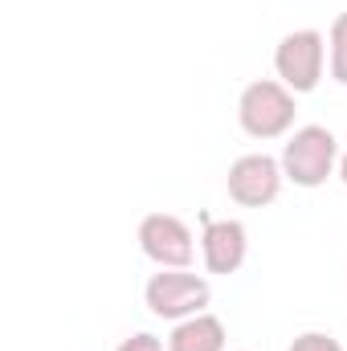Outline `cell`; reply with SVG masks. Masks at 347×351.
Masks as SVG:
<instances>
[{"instance_id":"obj_12","label":"cell","mask_w":347,"mask_h":351,"mask_svg":"<svg viewBox=\"0 0 347 351\" xmlns=\"http://www.w3.org/2000/svg\"><path fill=\"white\" fill-rule=\"evenodd\" d=\"M339 180H344V184H347V152H344V156H339Z\"/></svg>"},{"instance_id":"obj_4","label":"cell","mask_w":347,"mask_h":351,"mask_svg":"<svg viewBox=\"0 0 347 351\" xmlns=\"http://www.w3.org/2000/svg\"><path fill=\"white\" fill-rule=\"evenodd\" d=\"M323 62H327V41L319 29H294L278 41L274 49V70L278 82L294 94H311L323 78Z\"/></svg>"},{"instance_id":"obj_8","label":"cell","mask_w":347,"mask_h":351,"mask_svg":"<svg viewBox=\"0 0 347 351\" xmlns=\"http://www.w3.org/2000/svg\"><path fill=\"white\" fill-rule=\"evenodd\" d=\"M168 351H225V323L204 311L192 319H180L168 335Z\"/></svg>"},{"instance_id":"obj_5","label":"cell","mask_w":347,"mask_h":351,"mask_svg":"<svg viewBox=\"0 0 347 351\" xmlns=\"http://www.w3.org/2000/svg\"><path fill=\"white\" fill-rule=\"evenodd\" d=\"M139 250L160 265V269H184L192 262V229L176 213H147L139 221Z\"/></svg>"},{"instance_id":"obj_3","label":"cell","mask_w":347,"mask_h":351,"mask_svg":"<svg viewBox=\"0 0 347 351\" xmlns=\"http://www.w3.org/2000/svg\"><path fill=\"white\" fill-rule=\"evenodd\" d=\"M213 298V286L200 278V274H188V269H160L147 278L143 286V302L156 319H192L208 306Z\"/></svg>"},{"instance_id":"obj_1","label":"cell","mask_w":347,"mask_h":351,"mask_svg":"<svg viewBox=\"0 0 347 351\" xmlns=\"http://www.w3.org/2000/svg\"><path fill=\"white\" fill-rule=\"evenodd\" d=\"M335 168H339V139L327 127H319V123L298 127L286 139V147H282V172L298 188L327 184V176L335 172Z\"/></svg>"},{"instance_id":"obj_10","label":"cell","mask_w":347,"mask_h":351,"mask_svg":"<svg viewBox=\"0 0 347 351\" xmlns=\"http://www.w3.org/2000/svg\"><path fill=\"white\" fill-rule=\"evenodd\" d=\"M290 351H344L339 348V339L335 335H327V331H307V335H298Z\"/></svg>"},{"instance_id":"obj_7","label":"cell","mask_w":347,"mask_h":351,"mask_svg":"<svg viewBox=\"0 0 347 351\" xmlns=\"http://www.w3.org/2000/svg\"><path fill=\"white\" fill-rule=\"evenodd\" d=\"M200 254H204V269L208 274H237L246 258H250V233L241 221H213L204 217V233H200Z\"/></svg>"},{"instance_id":"obj_6","label":"cell","mask_w":347,"mask_h":351,"mask_svg":"<svg viewBox=\"0 0 347 351\" xmlns=\"http://www.w3.org/2000/svg\"><path fill=\"white\" fill-rule=\"evenodd\" d=\"M282 160L265 156V152H250L241 160H233L229 168V196L246 208H261V204H274L278 192H282Z\"/></svg>"},{"instance_id":"obj_9","label":"cell","mask_w":347,"mask_h":351,"mask_svg":"<svg viewBox=\"0 0 347 351\" xmlns=\"http://www.w3.org/2000/svg\"><path fill=\"white\" fill-rule=\"evenodd\" d=\"M327 53H331V78L347 86V12H339L331 21V33H327Z\"/></svg>"},{"instance_id":"obj_2","label":"cell","mask_w":347,"mask_h":351,"mask_svg":"<svg viewBox=\"0 0 347 351\" xmlns=\"http://www.w3.org/2000/svg\"><path fill=\"white\" fill-rule=\"evenodd\" d=\"M294 90H286L274 78H261L250 82L237 98V119H241V131L254 135V139H278L294 127Z\"/></svg>"},{"instance_id":"obj_11","label":"cell","mask_w":347,"mask_h":351,"mask_svg":"<svg viewBox=\"0 0 347 351\" xmlns=\"http://www.w3.org/2000/svg\"><path fill=\"white\" fill-rule=\"evenodd\" d=\"M115 351H164V343L156 339V335H147V331H139V335H131V339H123Z\"/></svg>"}]
</instances>
